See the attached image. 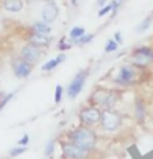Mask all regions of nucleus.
I'll return each instance as SVG.
<instances>
[{
	"label": "nucleus",
	"instance_id": "obj_3",
	"mask_svg": "<svg viewBox=\"0 0 153 159\" xmlns=\"http://www.w3.org/2000/svg\"><path fill=\"white\" fill-rule=\"evenodd\" d=\"M143 67H138L135 64H125L119 69V72L114 77V84L119 87H132L142 82Z\"/></svg>",
	"mask_w": 153,
	"mask_h": 159
},
{
	"label": "nucleus",
	"instance_id": "obj_32",
	"mask_svg": "<svg viewBox=\"0 0 153 159\" xmlns=\"http://www.w3.org/2000/svg\"><path fill=\"white\" fill-rule=\"evenodd\" d=\"M40 2H43V3H48V2H55V0H40Z\"/></svg>",
	"mask_w": 153,
	"mask_h": 159
},
{
	"label": "nucleus",
	"instance_id": "obj_13",
	"mask_svg": "<svg viewBox=\"0 0 153 159\" xmlns=\"http://www.w3.org/2000/svg\"><path fill=\"white\" fill-rule=\"evenodd\" d=\"M0 7L10 15H18L25 8V0H0Z\"/></svg>",
	"mask_w": 153,
	"mask_h": 159
},
{
	"label": "nucleus",
	"instance_id": "obj_6",
	"mask_svg": "<svg viewBox=\"0 0 153 159\" xmlns=\"http://www.w3.org/2000/svg\"><path fill=\"white\" fill-rule=\"evenodd\" d=\"M94 151L79 148L69 141H61V157L63 159H92Z\"/></svg>",
	"mask_w": 153,
	"mask_h": 159
},
{
	"label": "nucleus",
	"instance_id": "obj_16",
	"mask_svg": "<svg viewBox=\"0 0 153 159\" xmlns=\"http://www.w3.org/2000/svg\"><path fill=\"white\" fill-rule=\"evenodd\" d=\"M133 115L137 118L138 123H142L146 116V107H145V102L142 98H137L135 100V105H133Z\"/></svg>",
	"mask_w": 153,
	"mask_h": 159
},
{
	"label": "nucleus",
	"instance_id": "obj_26",
	"mask_svg": "<svg viewBox=\"0 0 153 159\" xmlns=\"http://www.w3.org/2000/svg\"><path fill=\"white\" fill-rule=\"evenodd\" d=\"M28 143H30V134H23V136L18 139V143H17V146H25V148H28Z\"/></svg>",
	"mask_w": 153,
	"mask_h": 159
},
{
	"label": "nucleus",
	"instance_id": "obj_12",
	"mask_svg": "<svg viewBox=\"0 0 153 159\" xmlns=\"http://www.w3.org/2000/svg\"><path fill=\"white\" fill-rule=\"evenodd\" d=\"M60 16V5L56 2H48L43 5V8H41V20L46 21V23H51L56 21V18Z\"/></svg>",
	"mask_w": 153,
	"mask_h": 159
},
{
	"label": "nucleus",
	"instance_id": "obj_5",
	"mask_svg": "<svg viewBox=\"0 0 153 159\" xmlns=\"http://www.w3.org/2000/svg\"><path fill=\"white\" fill-rule=\"evenodd\" d=\"M79 123L82 126H96L101 123V116H102V110L99 107H94V105H86L79 110Z\"/></svg>",
	"mask_w": 153,
	"mask_h": 159
},
{
	"label": "nucleus",
	"instance_id": "obj_20",
	"mask_svg": "<svg viewBox=\"0 0 153 159\" xmlns=\"http://www.w3.org/2000/svg\"><path fill=\"white\" fill-rule=\"evenodd\" d=\"M151 21H153V16H151V15H148V16H146V18H145V20H143V21L137 26V31H138V33H143L145 30H148V26L151 25Z\"/></svg>",
	"mask_w": 153,
	"mask_h": 159
},
{
	"label": "nucleus",
	"instance_id": "obj_28",
	"mask_svg": "<svg viewBox=\"0 0 153 159\" xmlns=\"http://www.w3.org/2000/svg\"><path fill=\"white\" fill-rule=\"evenodd\" d=\"M114 41H115L117 44H120V43H122V33H120V31H117V33L114 34Z\"/></svg>",
	"mask_w": 153,
	"mask_h": 159
},
{
	"label": "nucleus",
	"instance_id": "obj_22",
	"mask_svg": "<svg viewBox=\"0 0 153 159\" xmlns=\"http://www.w3.org/2000/svg\"><path fill=\"white\" fill-rule=\"evenodd\" d=\"M71 41H68L66 38H61L60 39V43H58V49H60L61 52H64V51H68V49H71Z\"/></svg>",
	"mask_w": 153,
	"mask_h": 159
},
{
	"label": "nucleus",
	"instance_id": "obj_10",
	"mask_svg": "<svg viewBox=\"0 0 153 159\" xmlns=\"http://www.w3.org/2000/svg\"><path fill=\"white\" fill-rule=\"evenodd\" d=\"M12 72H13V75L17 79H26V77H30V74L33 72V69L35 66L30 62H26V61H23L22 57L18 56H15L13 59H12Z\"/></svg>",
	"mask_w": 153,
	"mask_h": 159
},
{
	"label": "nucleus",
	"instance_id": "obj_30",
	"mask_svg": "<svg viewBox=\"0 0 153 159\" xmlns=\"http://www.w3.org/2000/svg\"><path fill=\"white\" fill-rule=\"evenodd\" d=\"M36 2H40V0H25V3H28V5H30V3H36Z\"/></svg>",
	"mask_w": 153,
	"mask_h": 159
},
{
	"label": "nucleus",
	"instance_id": "obj_34",
	"mask_svg": "<svg viewBox=\"0 0 153 159\" xmlns=\"http://www.w3.org/2000/svg\"><path fill=\"white\" fill-rule=\"evenodd\" d=\"M50 159H53V157H50Z\"/></svg>",
	"mask_w": 153,
	"mask_h": 159
},
{
	"label": "nucleus",
	"instance_id": "obj_14",
	"mask_svg": "<svg viewBox=\"0 0 153 159\" xmlns=\"http://www.w3.org/2000/svg\"><path fill=\"white\" fill-rule=\"evenodd\" d=\"M28 31H31V33H41V34H51V25L50 23H46L43 20H36V21H33L30 26L26 28Z\"/></svg>",
	"mask_w": 153,
	"mask_h": 159
},
{
	"label": "nucleus",
	"instance_id": "obj_7",
	"mask_svg": "<svg viewBox=\"0 0 153 159\" xmlns=\"http://www.w3.org/2000/svg\"><path fill=\"white\" fill-rule=\"evenodd\" d=\"M87 75H89V69H82L71 79L69 85L66 87V95L69 98H76L82 92V89L86 85V80H87Z\"/></svg>",
	"mask_w": 153,
	"mask_h": 159
},
{
	"label": "nucleus",
	"instance_id": "obj_11",
	"mask_svg": "<svg viewBox=\"0 0 153 159\" xmlns=\"http://www.w3.org/2000/svg\"><path fill=\"white\" fill-rule=\"evenodd\" d=\"M28 31V30H26ZM51 41L53 38L50 36V34H41V33H31V31H28L25 34V43H30L33 46H38V48L41 49H45V48H48V46L51 44Z\"/></svg>",
	"mask_w": 153,
	"mask_h": 159
},
{
	"label": "nucleus",
	"instance_id": "obj_15",
	"mask_svg": "<svg viewBox=\"0 0 153 159\" xmlns=\"http://www.w3.org/2000/svg\"><path fill=\"white\" fill-rule=\"evenodd\" d=\"M64 61H66V54L64 52H61V54H58L56 57H53V59H50V61H46L43 66H41V70L43 72H51V70H55L60 64H63Z\"/></svg>",
	"mask_w": 153,
	"mask_h": 159
},
{
	"label": "nucleus",
	"instance_id": "obj_9",
	"mask_svg": "<svg viewBox=\"0 0 153 159\" xmlns=\"http://www.w3.org/2000/svg\"><path fill=\"white\" fill-rule=\"evenodd\" d=\"M18 57H22L23 61H26V62H30V64H36L40 59H41V56H43V49L38 48V46H33L30 43H25L20 48L18 51V54H17Z\"/></svg>",
	"mask_w": 153,
	"mask_h": 159
},
{
	"label": "nucleus",
	"instance_id": "obj_29",
	"mask_svg": "<svg viewBox=\"0 0 153 159\" xmlns=\"http://www.w3.org/2000/svg\"><path fill=\"white\" fill-rule=\"evenodd\" d=\"M107 2H109V0H97V5H99V7H105V5H107Z\"/></svg>",
	"mask_w": 153,
	"mask_h": 159
},
{
	"label": "nucleus",
	"instance_id": "obj_24",
	"mask_svg": "<svg viewBox=\"0 0 153 159\" xmlns=\"http://www.w3.org/2000/svg\"><path fill=\"white\" fill-rule=\"evenodd\" d=\"M63 95H64V87L63 85H56L55 87V103H60L63 100Z\"/></svg>",
	"mask_w": 153,
	"mask_h": 159
},
{
	"label": "nucleus",
	"instance_id": "obj_4",
	"mask_svg": "<svg viewBox=\"0 0 153 159\" xmlns=\"http://www.w3.org/2000/svg\"><path fill=\"white\" fill-rule=\"evenodd\" d=\"M123 123V115L120 111H117L115 108H110V110H102V116H101V128L104 131H109V133H114L117 131Z\"/></svg>",
	"mask_w": 153,
	"mask_h": 159
},
{
	"label": "nucleus",
	"instance_id": "obj_33",
	"mask_svg": "<svg viewBox=\"0 0 153 159\" xmlns=\"http://www.w3.org/2000/svg\"><path fill=\"white\" fill-rule=\"evenodd\" d=\"M71 3L73 5H78V0H71Z\"/></svg>",
	"mask_w": 153,
	"mask_h": 159
},
{
	"label": "nucleus",
	"instance_id": "obj_23",
	"mask_svg": "<svg viewBox=\"0 0 153 159\" xmlns=\"http://www.w3.org/2000/svg\"><path fill=\"white\" fill-rule=\"evenodd\" d=\"M117 49H119V44H117L114 39H109L107 43H105V49H104V51L107 52V54H110V52H115Z\"/></svg>",
	"mask_w": 153,
	"mask_h": 159
},
{
	"label": "nucleus",
	"instance_id": "obj_2",
	"mask_svg": "<svg viewBox=\"0 0 153 159\" xmlns=\"http://www.w3.org/2000/svg\"><path fill=\"white\" fill-rule=\"evenodd\" d=\"M120 97H122L120 90L99 87V89H96L89 95V105L99 107L101 110H110V108H115V105L119 103Z\"/></svg>",
	"mask_w": 153,
	"mask_h": 159
},
{
	"label": "nucleus",
	"instance_id": "obj_1",
	"mask_svg": "<svg viewBox=\"0 0 153 159\" xmlns=\"http://www.w3.org/2000/svg\"><path fill=\"white\" fill-rule=\"evenodd\" d=\"M66 141L73 143L79 148H84V149H89V151H96L97 148V143H99V136L97 133L94 131L92 128L89 126H76L73 129H69L68 134H66Z\"/></svg>",
	"mask_w": 153,
	"mask_h": 159
},
{
	"label": "nucleus",
	"instance_id": "obj_18",
	"mask_svg": "<svg viewBox=\"0 0 153 159\" xmlns=\"http://www.w3.org/2000/svg\"><path fill=\"white\" fill-rule=\"evenodd\" d=\"M55 148H56V139H50L45 146V156L46 157H53L55 154Z\"/></svg>",
	"mask_w": 153,
	"mask_h": 159
},
{
	"label": "nucleus",
	"instance_id": "obj_31",
	"mask_svg": "<svg viewBox=\"0 0 153 159\" xmlns=\"http://www.w3.org/2000/svg\"><path fill=\"white\" fill-rule=\"evenodd\" d=\"M5 95H7V93H5V92H3V90H2V89H0V100H2V98H3V97H5Z\"/></svg>",
	"mask_w": 153,
	"mask_h": 159
},
{
	"label": "nucleus",
	"instance_id": "obj_19",
	"mask_svg": "<svg viewBox=\"0 0 153 159\" xmlns=\"http://www.w3.org/2000/svg\"><path fill=\"white\" fill-rule=\"evenodd\" d=\"M92 39H94V34H92V33H86L84 36H81L79 39H76L73 44H76V46H84V44H87V43H91Z\"/></svg>",
	"mask_w": 153,
	"mask_h": 159
},
{
	"label": "nucleus",
	"instance_id": "obj_8",
	"mask_svg": "<svg viewBox=\"0 0 153 159\" xmlns=\"http://www.w3.org/2000/svg\"><path fill=\"white\" fill-rule=\"evenodd\" d=\"M130 64H135L138 67H145L153 62V48L150 46H138L130 54Z\"/></svg>",
	"mask_w": 153,
	"mask_h": 159
},
{
	"label": "nucleus",
	"instance_id": "obj_17",
	"mask_svg": "<svg viewBox=\"0 0 153 159\" xmlns=\"http://www.w3.org/2000/svg\"><path fill=\"white\" fill-rule=\"evenodd\" d=\"M84 34H86V30H84L82 26H73V28H71V31H69L68 39L71 41V44H73L76 39H79L81 36H84Z\"/></svg>",
	"mask_w": 153,
	"mask_h": 159
},
{
	"label": "nucleus",
	"instance_id": "obj_25",
	"mask_svg": "<svg viewBox=\"0 0 153 159\" xmlns=\"http://www.w3.org/2000/svg\"><path fill=\"white\" fill-rule=\"evenodd\" d=\"M13 97H15V93H13V92H10V93H7V95H5L2 100H0V111H2L5 107H7V105H8V102H10V100L13 98Z\"/></svg>",
	"mask_w": 153,
	"mask_h": 159
},
{
	"label": "nucleus",
	"instance_id": "obj_27",
	"mask_svg": "<svg viewBox=\"0 0 153 159\" xmlns=\"http://www.w3.org/2000/svg\"><path fill=\"white\" fill-rule=\"evenodd\" d=\"M110 11H112V3H107L105 5V7H102L101 10H99V16H104V15H107V13H110Z\"/></svg>",
	"mask_w": 153,
	"mask_h": 159
},
{
	"label": "nucleus",
	"instance_id": "obj_21",
	"mask_svg": "<svg viewBox=\"0 0 153 159\" xmlns=\"http://www.w3.org/2000/svg\"><path fill=\"white\" fill-rule=\"evenodd\" d=\"M25 151H26L25 146H15V148H12V149L8 151V156H10V157H18V156L23 154Z\"/></svg>",
	"mask_w": 153,
	"mask_h": 159
}]
</instances>
